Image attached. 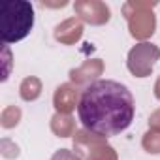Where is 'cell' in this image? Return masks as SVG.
<instances>
[{
    "instance_id": "obj_1",
    "label": "cell",
    "mask_w": 160,
    "mask_h": 160,
    "mask_svg": "<svg viewBox=\"0 0 160 160\" xmlns=\"http://www.w3.org/2000/svg\"><path fill=\"white\" fill-rule=\"evenodd\" d=\"M136 115V102L130 89L113 79H98L79 96L77 117L81 124L104 138L124 132Z\"/></svg>"
},
{
    "instance_id": "obj_2",
    "label": "cell",
    "mask_w": 160,
    "mask_h": 160,
    "mask_svg": "<svg viewBox=\"0 0 160 160\" xmlns=\"http://www.w3.org/2000/svg\"><path fill=\"white\" fill-rule=\"evenodd\" d=\"M34 6L27 0H6L0 6V40L2 43H17L34 28Z\"/></svg>"
},
{
    "instance_id": "obj_3",
    "label": "cell",
    "mask_w": 160,
    "mask_h": 160,
    "mask_svg": "<svg viewBox=\"0 0 160 160\" xmlns=\"http://www.w3.org/2000/svg\"><path fill=\"white\" fill-rule=\"evenodd\" d=\"M51 160H81V158L73 152H70V151H66V149H62V151H57Z\"/></svg>"
}]
</instances>
